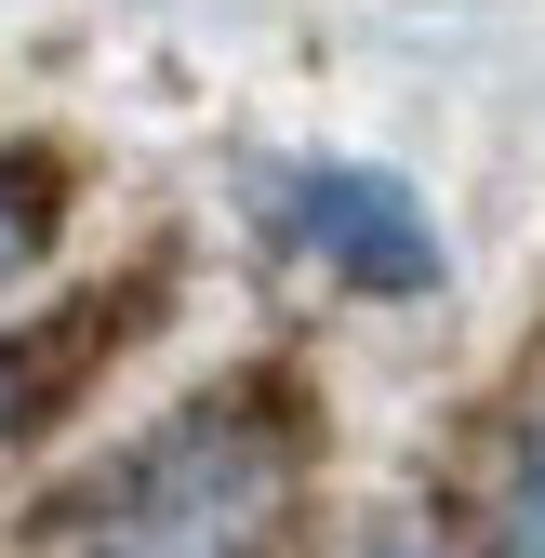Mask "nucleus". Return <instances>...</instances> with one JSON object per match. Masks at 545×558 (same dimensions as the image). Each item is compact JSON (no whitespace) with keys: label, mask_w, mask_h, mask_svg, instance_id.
<instances>
[{"label":"nucleus","mask_w":545,"mask_h":558,"mask_svg":"<svg viewBox=\"0 0 545 558\" xmlns=\"http://www.w3.org/2000/svg\"><path fill=\"white\" fill-rule=\"evenodd\" d=\"M293 493V426H266V386H214L160 412L133 452H107L94 478H66L40 506V532H133V558H253L266 519Z\"/></svg>","instance_id":"nucleus-1"},{"label":"nucleus","mask_w":545,"mask_h":558,"mask_svg":"<svg viewBox=\"0 0 545 558\" xmlns=\"http://www.w3.org/2000/svg\"><path fill=\"white\" fill-rule=\"evenodd\" d=\"M147 306H160V279H107V293H81V306H53V319H14L0 332V452L14 439H40L66 399H81V373L107 360V345H133L147 332Z\"/></svg>","instance_id":"nucleus-2"},{"label":"nucleus","mask_w":545,"mask_h":558,"mask_svg":"<svg viewBox=\"0 0 545 558\" xmlns=\"http://www.w3.org/2000/svg\"><path fill=\"white\" fill-rule=\"evenodd\" d=\"M306 240L347 293H426L439 279V227L413 214V186L347 160V173H306Z\"/></svg>","instance_id":"nucleus-3"},{"label":"nucleus","mask_w":545,"mask_h":558,"mask_svg":"<svg viewBox=\"0 0 545 558\" xmlns=\"http://www.w3.org/2000/svg\"><path fill=\"white\" fill-rule=\"evenodd\" d=\"M480 558H545V386L519 412V439H506V478H493V532Z\"/></svg>","instance_id":"nucleus-4"},{"label":"nucleus","mask_w":545,"mask_h":558,"mask_svg":"<svg viewBox=\"0 0 545 558\" xmlns=\"http://www.w3.org/2000/svg\"><path fill=\"white\" fill-rule=\"evenodd\" d=\"M53 186H66L53 160H0V266L53 240Z\"/></svg>","instance_id":"nucleus-5"},{"label":"nucleus","mask_w":545,"mask_h":558,"mask_svg":"<svg viewBox=\"0 0 545 558\" xmlns=\"http://www.w3.org/2000/svg\"><path fill=\"white\" fill-rule=\"evenodd\" d=\"M360 558H439V532H426V519H373Z\"/></svg>","instance_id":"nucleus-6"}]
</instances>
